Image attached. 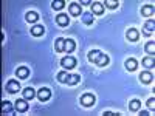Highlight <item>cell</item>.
Instances as JSON below:
<instances>
[{
  "mask_svg": "<svg viewBox=\"0 0 155 116\" xmlns=\"http://www.w3.org/2000/svg\"><path fill=\"white\" fill-rule=\"evenodd\" d=\"M104 5H106L107 8H110V9L118 8V2H116V0H115V2H113V0H106V2H104Z\"/></svg>",
  "mask_w": 155,
  "mask_h": 116,
  "instance_id": "cell-29",
  "label": "cell"
},
{
  "mask_svg": "<svg viewBox=\"0 0 155 116\" xmlns=\"http://www.w3.org/2000/svg\"><path fill=\"white\" fill-rule=\"evenodd\" d=\"M101 54H102V53H101L99 50H92V51L88 53V60H90V62H93V63H96V60L99 59Z\"/></svg>",
  "mask_w": 155,
  "mask_h": 116,
  "instance_id": "cell-18",
  "label": "cell"
},
{
  "mask_svg": "<svg viewBox=\"0 0 155 116\" xmlns=\"http://www.w3.org/2000/svg\"><path fill=\"white\" fill-rule=\"evenodd\" d=\"M25 20H27L28 23H34V22L39 20V14L36 11H28L27 14H25Z\"/></svg>",
  "mask_w": 155,
  "mask_h": 116,
  "instance_id": "cell-13",
  "label": "cell"
},
{
  "mask_svg": "<svg viewBox=\"0 0 155 116\" xmlns=\"http://www.w3.org/2000/svg\"><path fill=\"white\" fill-rule=\"evenodd\" d=\"M12 110V104L9 101H5V102H2V111L3 113H9Z\"/></svg>",
  "mask_w": 155,
  "mask_h": 116,
  "instance_id": "cell-25",
  "label": "cell"
},
{
  "mask_svg": "<svg viewBox=\"0 0 155 116\" xmlns=\"http://www.w3.org/2000/svg\"><path fill=\"white\" fill-rule=\"evenodd\" d=\"M109 62H110L109 56L102 53V54L99 56V59L96 60V63H95V65H98V67H106V65H109Z\"/></svg>",
  "mask_w": 155,
  "mask_h": 116,
  "instance_id": "cell-16",
  "label": "cell"
},
{
  "mask_svg": "<svg viewBox=\"0 0 155 116\" xmlns=\"http://www.w3.org/2000/svg\"><path fill=\"white\" fill-rule=\"evenodd\" d=\"M113 114H116V116H118L120 113H113V111H106V113H104V116H113Z\"/></svg>",
  "mask_w": 155,
  "mask_h": 116,
  "instance_id": "cell-32",
  "label": "cell"
},
{
  "mask_svg": "<svg viewBox=\"0 0 155 116\" xmlns=\"http://www.w3.org/2000/svg\"><path fill=\"white\" fill-rule=\"evenodd\" d=\"M22 95H23V98L27 99V101H30V99H33V98L36 96V92H34L31 87H28V88H25V90H23V93H22Z\"/></svg>",
  "mask_w": 155,
  "mask_h": 116,
  "instance_id": "cell-22",
  "label": "cell"
},
{
  "mask_svg": "<svg viewBox=\"0 0 155 116\" xmlns=\"http://www.w3.org/2000/svg\"><path fill=\"white\" fill-rule=\"evenodd\" d=\"M137 67H138L137 59L130 57V59H127V60H126V68H127V71H135V70H137Z\"/></svg>",
  "mask_w": 155,
  "mask_h": 116,
  "instance_id": "cell-15",
  "label": "cell"
},
{
  "mask_svg": "<svg viewBox=\"0 0 155 116\" xmlns=\"http://www.w3.org/2000/svg\"><path fill=\"white\" fill-rule=\"evenodd\" d=\"M67 77H68V73H65V71L58 73V81L62 82V84H65V82H67Z\"/></svg>",
  "mask_w": 155,
  "mask_h": 116,
  "instance_id": "cell-27",
  "label": "cell"
},
{
  "mask_svg": "<svg viewBox=\"0 0 155 116\" xmlns=\"http://www.w3.org/2000/svg\"><path fill=\"white\" fill-rule=\"evenodd\" d=\"M153 47H155V44H153V40H152V42H147V44L144 45V50L147 51L149 54H152V56H153V51H155V48H153Z\"/></svg>",
  "mask_w": 155,
  "mask_h": 116,
  "instance_id": "cell-28",
  "label": "cell"
},
{
  "mask_svg": "<svg viewBox=\"0 0 155 116\" xmlns=\"http://www.w3.org/2000/svg\"><path fill=\"white\" fill-rule=\"evenodd\" d=\"M51 6H53V9H62L64 8V2L62 0H56V2H53Z\"/></svg>",
  "mask_w": 155,
  "mask_h": 116,
  "instance_id": "cell-30",
  "label": "cell"
},
{
  "mask_svg": "<svg viewBox=\"0 0 155 116\" xmlns=\"http://www.w3.org/2000/svg\"><path fill=\"white\" fill-rule=\"evenodd\" d=\"M140 107H141L140 99H132V101H130V104H129V108H130L132 111H138Z\"/></svg>",
  "mask_w": 155,
  "mask_h": 116,
  "instance_id": "cell-24",
  "label": "cell"
},
{
  "mask_svg": "<svg viewBox=\"0 0 155 116\" xmlns=\"http://www.w3.org/2000/svg\"><path fill=\"white\" fill-rule=\"evenodd\" d=\"M61 65H62L64 68H67V70L74 68V67H76V57H73V56H67V57H64V59L61 60Z\"/></svg>",
  "mask_w": 155,
  "mask_h": 116,
  "instance_id": "cell-3",
  "label": "cell"
},
{
  "mask_svg": "<svg viewBox=\"0 0 155 116\" xmlns=\"http://www.w3.org/2000/svg\"><path fill=\"white\" fill-rule=\"evenodd\" d=\"M44 33H45V28L42 27V25H34V27L31 28V34L34 37H41V36H44Z\"/></svg>",
  "mask_w": 155,
  "mask_h": 116,
  "instance_id": "cell-14",
  "label": "cell"
},
{
  "mask_svg": "<svg viewBox=\"0 0 155 116\" xmlns=\"http://www.w3.org/2000/svg\"><path fill=\"white\" fill-rule=\"evenodd\" d=\"M50 96H51V90H50V88H41V90L37 92V99L42 101V102L48 101Z\"/></svg>",
  "mask_w": 155,
  "mask_h": 116,
  "instance_id": "cell-5",
  "label": "cell"
},
{
  "mask_svg": "<svg viewBox=\"0 0 155 116\" xmlns=\"http://www.w3.org/2000/svg\"><path fill=\"white\" fill-rule=\"evenodd\" d=\"M79 101H81V105H82V107H92V105L95 104V95H92V93H84Z\"/></svg>",
  "mask_w": 155,
  "mask_h": 116,
  "instance_id": "cell-1",
  "label": "cell"
},
{
  "mask_svg": "<svg viewBox=\"0 0 155 116\" xmlns=\"http://www.w3.org/2000/svg\"><path fill=\"white\" fill-rule=\"evenodd\" d=\"M81 81V77H79V74H68V77H67V85H76L78 82Z\"/></svg>",
  "mask_w": 155,
  "mask_h": 116,
  "instance_id": "cell-21",
  "label": "cell"
},
{
  "mask_svg": "<svg viewBox=\"0 0 155 116\" xmlns=\"http://www.w3.org/2000/svg\"><path fill=\"white\" fill-rule=\"evenodd\" d=\"M153 107H155V99H153V98L147 99V108H150V110H152Z\"/></svg>",
  "mask_w": 155,
  "mask_h": 116,
  "instance_id": "cell-31",
  "label": "cell"
},
{
  "mask_svg": "<svg viewBox=\"0 0 155 116\" xmlns=\"http://www.w3.org/2000/svg\"><path fill=\"white\" fill-rule=\"evenodd\" d=\"M82 22L85 25H92L93 23V14H92V12H90V11L84 12V14H82Z\"/></svg>",
  "mask_w": 155,
  "mask_h": 116,
  "instance_id": "cell-23",
  "label": "cell"
},
{
  "mask_svg": "<svg viewBox=\"0 0 155 116\" xmlns=\"http://www.w3.org/2000/svg\"><path fill=\"white\" fill-rule=\"evenodd\" d=\"M54 50L58 53H62V51H65V39L62 37H58L56 42H54Z\"/></svg>",
  "mask_w": 155,
  "mask_h": 116,
  "instance_id": "cell-10",
  "label": "cell"
},
{
  "mask_svg": "<svg viewBox=\"0 0 155 116\" xmlns=\"http://www.w3.org/2000/svg\"><path fill=\"white\" fill-rule=\"evenodd\" d=\"M19 90H20V84H19L16 79H9V81L6 82V92H8V93L16 95Z\"/></svg>",
  "mask_w": 155,
  "mask_h": 116,
  "instance_id": "cell-2",
  "label": "cell"
},
{
  "mask_svg": "<svg viewBox=\"0 0 155 116\" xmlns=\"http://www.w3.org/2000/svg\"><path fill=\"white\" fill-rule=\"evenodd\" d=\"M16 110H17V111H22V113L27 111V110H28L27 99H25V98H23V99H17V101H16Z\"/></svg>",
  "mask_w": 155,
  "mask_h": 116,
  "instance_id": "cell-8",
  "label": "cell"
},
{
  "mask_svg": "<svg viewBox=\"0 0 155 116\" xmlns=\"http://www.w3.org/2000/svg\"><path fill=\"white\" fill-rule=\"evenodd\" d=\"M126 37H127V40H129V42H137L138 39H140V31H138L137 28H129Z\"/></svg>",
  "mask_w": 155,
  "mask_h": 116,
  "instance_id": "cell-4",
  "label": "cell"
},
{
  "mask_svg": "<svg viewBox=\"0 0 155 116\" xmlns=\"http://www.w3.org/2000/svg\"><path fill=\"white\" fill-rule=\"evenodd\" d=\"M92 14H96V16H102L104 14V6H102V3L99 2H93L92 3Z\"/></svg>",
  "mask_w": 155,
  "mask_h": 116,
  "instance_id": "cell-6",
  "label": "cell"
},
{
  "mask_svg": "<svg viewBox=\"0 0 155 116\" xmlns=\"http://www.w3.org/2000/svg\"><path fill=\"white\" fill-rule=\"evenodd\" d=\"M81 5H88V0H81Z\"/></svg>",
  "mask_w": 155,
  "mask_h": 116,
  "instance_id": "cell-34",
  "label": "cell"
},
{
  "mask_svg": "<svg viewBox=\"0 0 155 116\" xmlns=\"http://www.w3.org/2000/svg\"><path fill=\"white\" fill-rule=\"evenodd\" d=\"M76 48V42L73 39H65V53H73Z\"/></svg>",
  "mask_w": 155,
  "mask_h": 116,
  "instance_id": "cell-17",
  "label": "cell"
},
{
  "mask_svg": "<svg viewBox=\"0 0 155 116\" xmlns=\"http://www.w3.org/2000/svg\"><path fill=\"white\" fill-rule=\"evenodd\" d=\"M140 81L143 82V84H150L153 81V76H152L150 71H143V73L140 74Z\"/></svg>",
  "mask_w": 155,
  "mask_h": 116,
  "instance_id": "cell-12",
  "label": "cell"
},
{
  "mask_svg": "<svg viewBox=\"0 0 155 116\" xmlns=\"http://www.w3.org/2000/svg\"><path fill=\"white\" fill-rule=\"evenodd\" d=\"M68 9H70V14H71V16H74V17H78V16H81V14H82V9H81V6L78 5L76 2L70 3Z\"/></svg>",
  "mask_w": 155,
  "mask_h": 116,
  "instance_id": "cell-7",
  "label": "cell"
},
{
  "mask_svg": "<svg viewBox=\"0 0 155 116\" xmlns=\"http://www.w3.org/2000/svg\"><path fill=\"white\" fill-rule=\"evenodd\" d=\"M140 114H141V116H147V114H149V111H146V110H143V111H140Z\"/></svg>",
  "mask_w": 155,
  "mask_h": 116,
  "instance_id": "cell-33",
  "label": "cell"
},
{
  "mask_svg": "<svg viewBox=\"0 0 155 116\" xmlns=\"http://www.w3.org/2000/svg\"><path fill=\"white\" fill-rule=\"evenodd\" d=\"M56 22H58L59 27H68V23H70L67 14H58L56 16Z\"/></svg>",
  "mask_w": 155,
  "mask_h": 116,
  "instance_id": "cell-9",
  "label": "cell"
},
{
  "mask_svg": "<svg viewBox=\"0 0 155 116\" xmlns=\"http://www.w3.org/2000/svg\"><path fill=\"white\" fill-rule=\"evenodd\" d=\"M141 14H143L144 17L153 16V6H152V5H144L143 8H141Z\"/></svg>",
  "mask_w": 155,
  "mask_h": 116,
  "instance_id": "cell-19",
  "label": "cell"
},
{
  "mask_svg": "<svg viewBox=\"0 0 155 116\" xmlns=\"http://www.w3.org/2000/svg\"><path fill=\"white\" fill-rule=\"evenodd\" d=\"M16 76L20 77V79H27V77L30 76V70H28V67H19V68L16 70Z\"/></svg>",
  "mask_w": 155,
  "mask_h": 116,
  "instance_id": "cell-11",
  "label": "cell"
},
{
  "mask_svg": "<svg viewBox=\"0 0 155 116\" xmlns=\"http://www.w3.org/2000/svg\"><path fill=\"white\" fill-rule=\"evenodd\" d=\"M153 63H155V62H153L152 57H144V59H143V65H144L146 68H153Z\"/></svg>",
  "mask_w": 155,
  "mask_h": 116,
  "instance_id": "cell-26",
  "label": "cell"
},
{
  "mask_svg": "<svg viewBox=\"0 0 155 116\" xmlns=\"http://www.w3.org/2000/svg\"><path fill=\"white\" fill-rule=\"evenodd\" d=\"M153 28H155L153 20H147V22L144 23V34H146V36H150V34L153 33Z\"/></svg>",
  "mask_w": 155,
  "mask_h": 116,
  "instance_id": "cell-20",
  "label": "cell"
}]
</instances>
